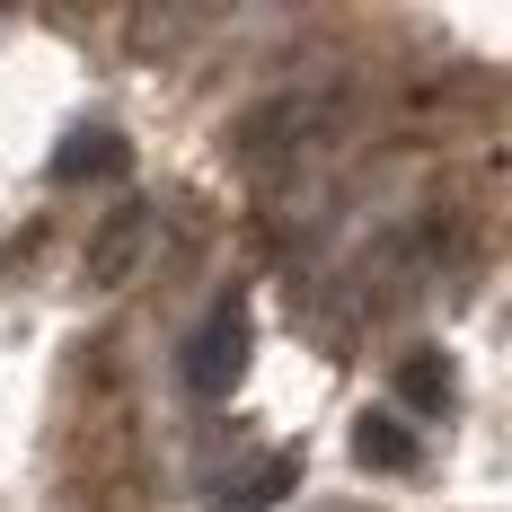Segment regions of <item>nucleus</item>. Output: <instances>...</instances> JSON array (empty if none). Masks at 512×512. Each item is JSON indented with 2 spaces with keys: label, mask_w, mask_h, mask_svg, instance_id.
<instances>
[{
  "label": "nucleus",
  "mask_w": 512,
  "mask_h": 512,
  "mask_svg": "<svg viewBox=\"0 0 512 512\" xmlns=\"http://www.w3.org/2000/svg\"><path fill=\"white\" fill-rule=\"evenodd\" d=\"M345 115H354V98H345L336 80H292V89H265V98L230 124V159H239V168H256V177L309 168V159L345 133Z\"/></svg>",
  "instance_id": "nucleus-1"
},
{
  "label": "nucleus",
  "mask_w": 512,
  "mask_h": 512,
  "mask_svg": "<svg viewBox=\"0 0 512 512\" xmlns=\"http://www.w3.org/2000/svg\"><path fill=\"white\" fill-rule=\"evenodd\" d=\"M248 336H256V318H248V292L230 283V292H212L204 318L186 327V345H177V380L195 389V398H230L239 380H248Z\"/></svg>",
  "instance_id": "nucleus-2"
},
{
  "label": "nucleus",
  "mask_w": 512,
  "mask_h": 512,
  "mask_svg": "<svg viewBox=\"0 0 512 512\" xmlns=\"http://www.w3.org/2000/svg\"><path fill=\"white\" fill-rule=\"evenodd\" d=\"M142 239H151V212H142V204H115V212L98 221V239H89V283H98V292H115V283L133 274Z\"/></svg>",
  "instance_id": "nucleus-3"
},
{
  "label": "nucleus",
  "mask_w": 512,
  "mask_h": 512,
  "mask_svg": "<svg viewBox=\"0 0 512 512\" xmlns=\"http://www.w3.org/2000/svg\"><path fill=\"white\" fill-rule=\"evenodd\" d=\"M398 398H407L415 415H451V407H460V380H451V354L415 345V354L398 362Z\"/></svg>",
  "instance_id": "nucleus-4"
},
{
  "label": "nucleus",
  "mask_w": 512,
  "mask_h": 512,
  "mask_svg": "<svg viewBox=\"0 0 512 512\" xmlns=\"http://www.w3.org/2000/svg\"><path fill=\"white\" fill-rule=\"evenodd\" d=\"M354 460H362V468H389V477H407V468L424 460V442L407 433V415H362V424H354Z\"/></svg>",
  "instance_id": "nucleus-5"
},
{
  "label": "nucleus",
  "mask_w": 512,
  "mask_h": 512,
  "mask_svg": "<svg viewBox=\"0 0 512 512\" xmlns=\"http://www.w3.org/2000/svg\"><path fill=\"white\" fill-rule=\"evenodd\" d=\"M292 486H301V460H292V451H274V460H256L248 477H230V486H221V512H274Z\"/></svg>",
  "instance_id": "nucleus-6"
},
{
  "label": "nucleus",
  "mask_w": 512,
  "mask_h": 512,
  "mask_svg": "<svg viewBox=\"0 0 512 512\" xmlns=\"http://www.w3.org/2000/svg\"><path fill=\"white\" fill-rule=\"evenodd\" d=\"M53 177L71 186V177H124V133L115 124H80L71 142H62V159H53Z\"/></svg>",
  "instance_id": "nucleus-7"
}]
</instances>
